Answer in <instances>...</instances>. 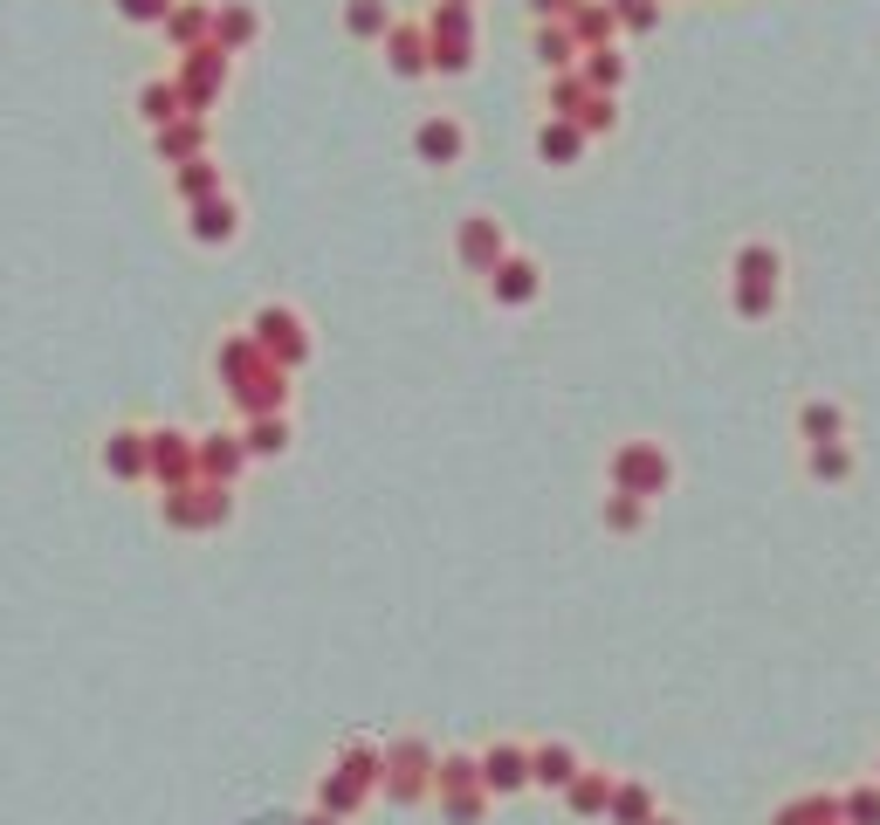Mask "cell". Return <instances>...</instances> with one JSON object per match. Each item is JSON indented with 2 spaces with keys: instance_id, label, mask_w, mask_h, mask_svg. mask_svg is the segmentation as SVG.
<instances>
[]
</instances>
